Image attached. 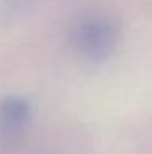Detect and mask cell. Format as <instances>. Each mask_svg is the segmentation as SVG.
I'll use <instances>...</instances> for the list:
<instances>
[{"mask_svg": "<svg viewBox=\"0 0 152 154\" xmlns=\"http://www.w3.org/2000/svg\"><path fill=\"white\" fill-rule=\"evenodd\" d=\"M120 25L106 13H90L72 25L70 41L77 52L88 61L108 59L120 43Z\"/></svg>", "mask_w": 152, "mask_h": 154, "instance_id": "cell-1", "label": "cell"}, {"mask_svg": "<svg viewBox=\"0 0 152 154\" xmlns=\"http://www.w3.org/2000/svg\"><path fill=\"white\" fill-rule=\"evenodd\" d=\"M32 108L23 97H5L0 102V131L7 136L20 134L31 122Z\"/></svg>", "mask_w": 152, "mask_h": 154, "instance_id": "cell-2", "label": "cell"}, {"mask_svg": "<svg viewBox=\"0 0 152 154\" xmlns=\"http://www.w3.org/2000/svg\"><path fill=\"white\" fill-rule=\"evenodd\" d=\"M13 2H14V0H0V9L4 11V9H5V7H9Z\"/></svg>", "mask_w": 152, "mask_h": 154, "instance_id": "cell-3", "label": "cell"}]
</instances>
